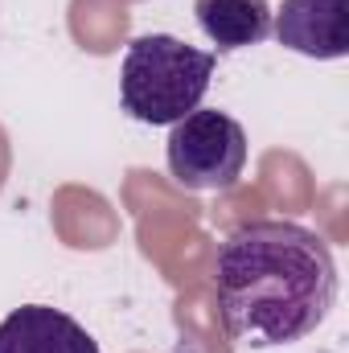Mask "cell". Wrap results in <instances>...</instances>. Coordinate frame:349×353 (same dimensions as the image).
Masks as SVG:
<instances>
[{
  "label": "cell",
  "instance_id": "cell-1",
  "mask_svg": "<svg viewBox=\"0 0 349 353\" xmlns=\"http://www.w3.org/2000/svg\"><path fill=\"white\" fill-rule=\"evenodd\" d=\"M214 308L226 337L271 350L317 333L337 300L329 243L283 218L235 226L214 251Z\"/></svg>",
  "mask_w": 349,
  "mask_h": 353
},
{
  "label": "cell",
  "instance_id": "cell-2",
  "mask_svg": "<svg viewBox=\"0 0 349 353\" xmlns=\"http://www.w3.org/2000/svg\"><path fill=\"white\" fill-rule=\"evenodd\" d=\"M214 79V54L173 33H144L123 54L119 99L123 111L152 128H173L201 107Z\"/></svg>",
  "mask_w": 349,
  "mask_h": 353
},
{
  "label": "cell",
  "instance_id": "cell-3",
  "mask_svg": "<svg viewBox=\"0 0 349 353\" xmlns=\"http://www.w3.org/2000/svg\"><path fill=\"white\" fill-rule=\"evenodd\" d=\"M169 173L181 189H235L247 169V132L218 107H197L169 132Z\"/></svg>",
  "mask_w": 349,
  "mask_h": 353
},
{
  "label": "cell",
  "instance_id": "cell-4",
  "mask_svg": "<svg viewBox=\"0 0 349 353\" xmlns=\"http://www.w3.org/2000/svg\"><path fill=\"white\" fill-rule=\"evenodd\" d=\"M279 46L308 58H346L349 54V0H283L271 17Z\"/></svg>",
  "mask_w": 349,
  "mask_h": 353
},
{
  "label": "cell",
  "instance_id": "cell-5",
  "mask_svg": "<svg viewBox=\"0 0 349 353\" xmlns=\"http://www.w3.org/2000/svg\"><path fill=\"white\" fill-rule=\"evenodd\" d=\"M0 353H99V345L70 312L21 304L0 321Z\"/></svg>",
  "mask_w": 349,
  "mask_h": 353
},
{
  "label": "cell",
  "instance_id": "cell-6",
  "mask_svg": "<svg viewBox=\"0 0 349 353\" xmlns=\"http://www.w3.org/2000/svg\"><path fill=\"white\" fill-rule=\"evenodd\" d=\"M201 33L222 50H243V46H259L271 37V8L267 0H197L193 4Z\"/></svg>",
  "mask_w": 349,
  "mask_h": 353
},
{
  "label": "cell",
  "instance_id": "cell-7",
  "mask_svg": "<svg viewBox=\"0 0 349 353\" xmlns=\"http://www.w3.org/2000/svg\"><path fill=\"white\" fill-rule=\"evenodd\" d=\"M70 33L90 54H111L128 33V8L119 0H74L70 4Z\"/></svg>",
  "mask_w": 349,
  "mask_h": 353
},
{
  "label": "cell",
  "instance_id": "cell-8",
  "mask_svg": "<svg viewBox=\"0 0 349 353\" xmlns=\"http://www.w3.org/2000/svg\"><path fill=\"white\" fill-rule=\"evenodd\" d=\"M8 136H4V128H0V189H4V176H8Z\"/></svg>",
  "mask_w": 349,
  "mask_h": 353
}]
</instances>
